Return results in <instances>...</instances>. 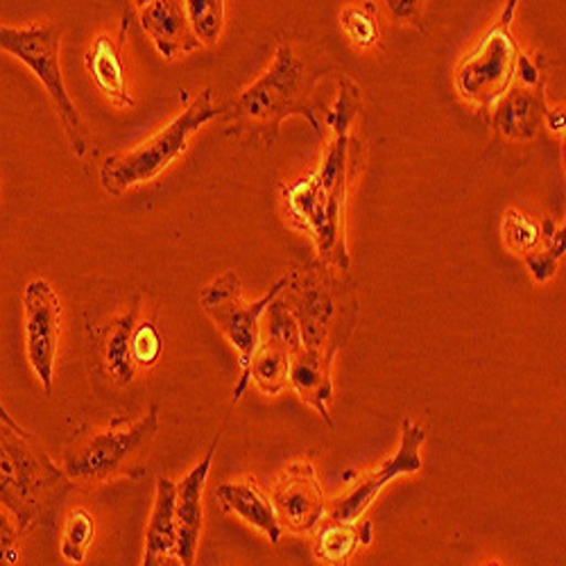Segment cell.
<instances>
[{"label": "cell", "instance_id": "cell-26", "mask_svg": "<svg viewBox=\"0 0 566 566\" xmlns=\"http://www.w3.org/2000/svg\"><path fill=\"white\" fill-rule=\"evenodd\" d=\"M505 245L518 256H528L542 248V227L526 213L510 209L503 218Z\"/></svg>", "mask_w": 566, "mask_h": 566}, {"label": "cell", "instance_id": "cell-7", "mask_svg": "<svg viewBox=\"0 0 566 566\" xmlns=\"http://www.w3.org/2000/svg\"><path fill=\"white\" fill-rule=\"evenodd\" d=\"M281 300L293 313L300 328V343L306 349L338 354L356 326V302L347 300L345 291H334V283L322 276L289 274Z\"/></svg>", "mask_w": 566, "mask_h": 566}, {"label": "cell", "instance_id": "cell-16", "mask_svg": "<svg viewBox=\"0 0 566 566\" xmlns=\"http://www.w3.org/2000/svg\"><path fill=\"white\" fill-rule=\"evenodd\" d=\"M140 25L166 60H177L202 49L191 21H188L184 0H153L140 10Z\"/></svg>", "mask_w": 566, "mask_h": 566}, {"label": "cell", "instance_id": "cell-31", "mask_svg": "<svg viewBox=\"0 0 566 566\" xmlns=\"http://www.w3.org/2000/svg\"><path fill=\"white\" fill-rule=\"evenodd\" d=\"M514 73H518V77H522V82H524L526 86H537V84L542 82L539 66H537L531 57H526V55H518V57H516V69H514Z\"/></svg>", "mask_w": 566, "mask_h": 566}, {"label": "cell", "instance_id": "cell-2", "mask_svg": "<svg viewBox=\"0 0 566 566\" xmlns=\"http://www.w3.org/2000/svg\"><path fill=\"white\" fill-rule=\"evenodd\" d=\"M222 116L239 129L252 136H263L274 144L279 125L289 116H304L317 134H322L315 107L308 98L306 66L289 43H281L268 73L248 86L241 96L222 105Z\"/></svg>", "mask_w": 566, "mask_h": 566}, {"label": "cell", "instance_id": "cell-6", "mask_svg": "<svg viewBox=\"0 0 566 566\" xmlns=\"http://www.w3.org/2000/svg\"><path fill=\"white\" fill-rule=\"evenodd\" d=\"M62 32L57 25H25V28H8L0 25V51H6L21 64H25L34 77L43 84L49 98L53 101L71 150L77 159H84L91 148L88 129L66 91V82L62 75L60 62Z\"/></svg>", "mask_w": 566, "mask_h": 566}, {"label": "cell", "instance_id": "cell-29", "mask_svg": "<svg viewBox=\"0 0 566 566\" xmlns=\"http://www.w3.org/2000/svg\"><path fill=\"white\" fill-rule=\"evenodd\" d=\"M21 535L17 518L8 512L0 510V566H12L21 559Z\"/></svg>", "mask_w": 566, "mask_h": 566}, {"label": "cell", "instance_id": "cell-24", "mask_svg": "<svg viewBox=\"0 0 566 566\" xmlns=\"http://www.w3.org/2000/svg\"><path fill=\"white\" fill-rule=\"evenodd\" d=\"M542 243H546V250L539 248L537 252L524 256L531 274L535 276V281L544 283L548 279L555 276L557 272V263L564 256L566 250V241H564V229L557 227L551 218L544 220L542 224Z\"/></svg>", "mask_w": 566, "mask_h": 566}, {"label": "cell", "instance_id": "cell-33", "mask_svg": "<svg viewBox=\"0 0 566 566\" xmlns=\"http://www.w3.org/2000/svg\"><path fill=\"white\" fill-rule=\"evenodd\" d=\"M516 3H518V0H510L507 8H505V12H503V17H501V23H499V28H510V23H512V17H514V10H516Z\"/></svg>", "mask_w": 566, "mask_h": 566}, {"label": "cell", "instance_id": "cell-11", "mask_svg": "<svg viewBox=\"0 0 566 566\" xmlns=\"http://www.w3.org/2000/svg\"><path fill=\"white\" fill-rule=\"evenodd\" d=\"M300 345L297 322L279 293L261 317V340L248 369L250 384L254 381L263 395H279L289 388L291 358Z\"/></svg>", "mask_w": 566, "mask_h": 566}, {"label": "cell", "instance_id": "cell-13", "mask_svg": "<svg viewBox=\"0 0 566 566\" xmlns=\"http://www.w3.org/2000/svg\"><path fill=\"white\" fill-rule=\"evenodd\" d=\"M272 505L281 526L291 533H313L322 524L326 499L313 462L297 460L281 469L272 488Z\"/></svg>", "mask_w": 566, "mask_h": 566}, {"label": "cell", "instance_id": "cell-12", "mask_svg": "<svg viewBox=\"0 0 566 566\" xmlns=\"http://www.w3.org/2000/svg\"><path fill=\"white\" fill-rule=\"evenodd\" d=\"M427 442V433L421 427H415L410 419H403L401 447L395 455H390L384 464L367 471V474L343 496L326 505V516L338 518V522H358L363 512L379 496V492L403 474H417L421 471V444Z\"/></svg>", "mask_w": 566, "mask_h": 566}, {"label": "cell", "instance_id": "cell-14", "mask_svg": "<svg viewBox=\"0 0 566 566\" xmlns=\"http://www.w3.org/2000/svg\"><path fill=\"white\" fill-rule=\"evenodd\" d=\"M218 444H220V436H216L207 455L177 483V494H175L177 557H179V564H186V566L196 564V557H198V546H200V535L205 524L202 494L211 474L213 453Z\"/></svg>", "mask_w": 566, "mask_h": 566}, {"label": "cell", "instance_id": "cell-19", "mask_svg": "<svg viewBox=\"0 0 566 566\" xmlns=\"http://www.w3.org/2000/svg\"><path fill=\"white\" fill-rule=\"evenodd\" d=\"M177 483L166 476L157 479V496L146 535L144 564H179L177 557V518H175Z\"/></svg>", "mask_w": 566, "mask_h": 566}, {"label": "cell", "instance_id": "cell-4", "mask_svg": "<svg viewBox=\"0 0 566 566\" xmlns=\"http://www.w3.org/2000/svg\"><path fill=\"white\" fill-rule=\"evenodd\" d=\"M218 116H222V107L213 105V91L205 88L191 105L146 144L129 153L109 155L101 166L103 188L109 196H123L140 184L157 179L188 150L191 136Z\"/></svg>", "mask_w": 566, "mask_h": 566}, {"label": "cell", "instance_id": "cell-1", "mask_svg": "<svg viewBox=\"0 0 566 566\" xmlns=\"http://www.w3.org/2000/svg\"><path fill=\"white\" fill-rule=\"evenodd\" d=\"M340 101L328 114L334 140L322 159V166L311 177L300 179L293 186H281V191L293 222L313 233L322 261L347 270L349 254L343 239V207L347 188L360 166L363 146L349 134V125L360 107V93L352 82H340Z\"/></svg>", "mask_w": 566, "mask_h": 566}, {"label": "cell", "instance_id": "cell-15", "mask_svg": "<svg viewBox=\"0 0 566 566\" xmlns=\"http://www.w3.org/2000/svg\"><path fill=\"white\" fill-rule=\"evenodd\" d=\"M127 30H129V19L125 17L118 28V34L103 32L93 39L84 60L93 82H96V86L105 93L107 101H112L120 109L134 107V98L127 86L125 57H123Z\"/></svg>", "mask_w": 566, "mask_h": 566}, {"label": "cell", "instance_id": "cell-8", "mask_svg": "<svg viewBox=\"0 0 566 566\" xmlns=\"http://www.w3.org/2000/svg\"><path fill=\"white\" fill-rule=\"evenodd\" d=\"M286 281L289 276L279 279L268 291V295H263L256 302H245L243 289H241V276L229 270L200 291V306L241 356L243 374H241L239 386L233 390V401H239L250 386L248 369L261 340V317L268 304L283 291V286H286Z\"/></svg>", "mask_w": 566, "mask_h": 566}, {"label": "cell", "instance_id": "cell-9", "mask_svg": "<svg viewBox=\"0 0 566 566\" xmlns=\"http://www.w3.org/2000/svg\"><path fill=\"white\" fill-rule=\"evenodd\" d=\"M23 334H25V356L32 374L41 384L43 392H53L55 363L62 336V300L51 281L41 276L30 279L23 293Z\"/></svg>", "mask_w": 566, "mask_h": 566}, {"label": "cell", "instance_id": "cell-17", "mask_svg": "<svg viewBox=\"0 0 566 566\" xmlns=\"http://www.w3.org/2000/svg\"><path fill=\"white\" fill-rule=\"evenodd\" d=\"M336 354L326 349H306L297 347L291 358V374L289 386L302 397L304 403H311L322 419L334 427V419L328 415L326 403L334 397V384H332V365Z\"/></svg>", "mask_w": 566, "mask_h": 566}, {"label": "cell", "instance_id": "cell-20", "mask_svg": "<svg viewBox=\"0 0 566 566\" xmlns=\"http://www.w3.org/2000/svg\"><path fill=\"white\" fill-rule=\"evenodd\" d=\"M544 98L526 88H512L494 114V127L512 140H528L537 136L544 125Z\"/></svg>", "mask_w": 566, "mask_h": 566}, {"label": "cell", "instance_id": "cell-10", "mask_svg": "<svg viewBox=\"0 0 566 566\" xmlns=\"http://www.w3.org/2000/svg\"><path fill=\"white\" fill-rule=\"evenodd\" d=\"M516 57V45L507 28L492 30L458 69L455 86L460 96L483 109L494 107L514 77Z\"/></svg>", "mask_w": 566, "mask_h": 566}, {"label": "cell", "instance_id": "cell-21", "mask_svg": "<svg viewBox=\"0 0 566 566\" xmlns=\"http://www.w3.org/2000/svg\"><path fill=\"white\" fill-rule=\"evenodd\" d=\"M371 535H374V528L369 522L356 524V522H338V518H328L315 535L313 551L319 562L347 564L358 548L371 544Z\"/></svg>", "mask_w": 566, "mask_h": 566}, {"label": "cell", "instance_id": "cell-22", "mask_svg": "<svg viewBox=\"0 0 566 566\" xmlns=\"http://www.w3.org/2000/svg\"><path fill=\"white\" fill-rule=\"evenodd\" d=\"M136 308L116 317L105 338V363L116 386H129L136 376V363L132 358V332L136 326Z\"/></svg>", "mask_w": 566, "mask_h": 566}, {"label": "cell", "instance_id": "cell-25", "mask_svg": "<svg viewBox=\"0 0 566 566\" xmlns=\"http://www.w3.org/2000/svg\"><path fill=\"white\" fill-rule=\"evenodd\" d=\"M188 21L202 45H216L224 30V0H184Z\"/></svg>", "mask_w": 566, "mask_h": 566}, {"label": "cell", "instance_id": "cell-30", "mask_svg": "<svg viewBox=\"0 0 566 566\" xmlns=\"http://www.w3.org/2000/svg\"><path fill=\"white\" fill-rule=\"evenodd\" d=\"M390 19L397 23L417 25V21L423 17V8H427L429 0H381Z\"/></svg>", "mask_w": 566, "mask_h": 566}, {"label": "cell", "instance_id": "cell-5", "mask_svg": "<svg viewBox=\"0 0 566 566\" xmlns=\"http://www.w3.org/2000/svg\"><path fill=\"white\" fill-rule=\"evenodd\" d=\"M159 433V408L127 423L116 417L109 427L75 447L64 458V474L75 483H105L138 469L150 455Z\"/></svg>", "mask_w": 566, "mask_h": 566}, {"label": "cell", "instance_id": "cell-34", "mask_svg": "<svg viewBox=\"0 0 566 566\" xmlns=\"http://www.w3.org/2000/svg\"><path fill=\"white\" fill-rule=\"evenodd\" d=\"M0 421H6V423H10V427H21V423L10 415V410L3 406V401H0Z\"/></svg>", "mask_w": 566, "mask_h": 566}, {"label": "cell", "instance_id": "cell-35", "mask_svg": "<svg viewBox=\"0 0 566 566\" xmlns=\"http://www.w3.org/2000/svg\"><path fill=\"white\" fill-rule=\"evenodd\" d=\"M153 3V0H134V6L138 8V10H144L146 6H150Z\"/></svg>", "mask_w": 566, "mask_h": 566}, {"label": "cell", "instance_id": "cell-27", "mask_svg": "<svg viewBox=\"0 0 566 566\" xmlns=\"http://www.w3.org/2000/svg\"><path fill=\"white\" fill-rule=\"evenodd\" d=\"M164 352V340L153 319H144L132 332V358L136 367H153Z\"/></svg>", "mask_w": 566, "mask_h": 566}, {"label": "cell", "instance_id": "cell-28", "mask_svg": "<svg viewBox=\"0 0 566 566\" xmlns=\"http://www.w3.org/2000/svg\"><path fill=\"white\" fill-rule=\"evenodd\" d=\"M340 21H343V30L347 32V36L356 45H360V49H369V45L379 41V25H376L374 17H369L367 12H363L358 8H349L343 12Z\"/></svg>", "mask_w": 566, "mask_h": 566}, {"label": "cell", "instance_id": "cell-18", "mask_svg": "<svg viewBox=\"0 0 566 566\" xmlns=\"http://www.w3.org/2000/svg\"><path fill=\"white\" fill-rule=\"evenodd\" d=\"M218 501L224 512L241 516L243 522L261 531L272 544L281 542L283 526L276 516L272 501L259 490L252 479L239 483H224L218 488Z\"/></svg>", "mask_w": 566, "mask_h": 566}, {"label": "cell", "instance_id": "cell-3", "mask_svg": "<svg viewBox=\"0 0 566 566\" xmlns=\"http://www.w3.org/2000/svg\"><path fill=\"white\" fill-rule=\"evenodd\" d=\"M64 481V469L32 433L0 421V505L17 518L23 533L39 522L45 503Z\"/></svg>", "mask_w": 566, "mask_h": 566}, {"label": "cell", "instance_id": "cell-32", "mask_svg": "<svg viewBox=\"0 0 566 566\" xmlns=\"http://www.w3.org/2000/svg\"><path fill=\"white\" fill-rule=\"evenodd\" d=\"M544 123H546V127H548L551 132L564 134V112H562V109H551V112L546 109Z\"/></svg>", "mask_w": 566, "mask_h": 566}, {"label": "cell", "instance_id": "cell-23", "mask_svg": "<svg viewBox=\"0 0 566 566\" xmlns=\"http://www.w3.org/2000/svg\"><path fill=\"white\" fill-rule=\"evenodd\" d=\"M93 539H96V516H93L86 507L71 510L62 528V539H60L62 557L71 564H84Z\"/></svg>", "mask_w": 566, "mask_h": 566}]
</instances>
